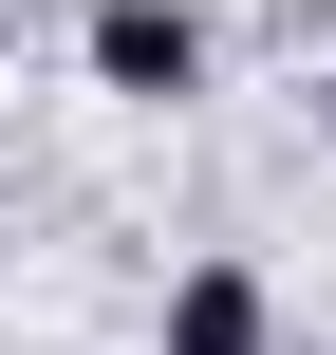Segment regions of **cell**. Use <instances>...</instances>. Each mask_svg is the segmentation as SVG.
Masks as SVG:
<instances>
[{
    "label": "cell",
    "mask_w": 336,
    "mask_h": 355,
    "mask_svg": "<svg viewBox=\"0 0 336 355\" xmlns=\"http://www.w3.org/2000/svg\"><path fill=\"white\" fill-rule=\"evenodd\" d=\"M75 56H94L112 112H187V94H206V19H187V0H94Z\"/></svg>",
    "instance_id": "cell-1"
},
{
    "label": "cell",
    "mask_w": 336,
    "mask_h": 355,
    "mask_svg": "<svg viewBox=\"0 0 336 355\" xmlns=\"http://www.w3.org/2000/svg\"><path fill=\"white\" fill-rule=\"evenodd\" d=\"M150 355H281V281H262V262H187Z\"/></svg>",
    "instance_id": "cell-2"
},
{
    "label": "cell",
    "mask_w": 336,
    "mask_h": 355,
    "mask_svg": "<svg viewBox=\"0 0 336 355\" xmlns=\"http://www.w3.org/2000/svg\"><path fill=\"white\" fill-rule=\"evenodd\" d=\"M318 131H336V75H318Z\"/></svg>",
    "instance_id": "cell-3"
},
{
    "label": "cell",
    "mask_w": 336,
    "mask_h": 355,
    "mask_svg": "<svg viewBox=\"0 0 336 355\" xmlns=\"http://www.w3.org/2000/svg\"><path fill=\"white\" fill-rule=\"evenodd\" d=\"M0 19H19V0H0Z\"/></svg>",
    "instance_id": "cell-4"
}]
</instances>
